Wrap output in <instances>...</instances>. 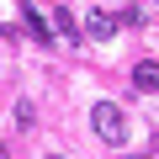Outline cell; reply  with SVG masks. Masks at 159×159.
Returning a JSON list of instances; mask_svg holds the SVG:
<instances>
[{
    "mask_svg": "<svg viewBox=\"0 0 159 159\" xmlns=\"http://www.w3.org/2000/svg\"><path fill=\"white\" fill-rule=\"evenodd\" d=\"M117 27H122V16H117V11H106V6H90V11H85V21H80V32L96 37V43H111V37H117Z\"/></svg>",
    "mask_w": 159,
    "mask_h": 159,
    "instance_id": "7a4b0ae2",
    "label": "cell"
},
{
    "mask_svg": "<svg viewBox=\"0 0 159 159\" xmlns=\"http://www.w3.org/2000/svg\"><path fill=\"white\" fill-rule=\"evenodd\" d=\"M53 27H58V32H64V37H80V21H74V16H69V11H64V6H58V11H53Z\"/></svg>",
    "mask_w": 159,
    "mask_h": 159,
    "instance_id": "5b68a950",
    "label": "cell"
},
{
    "mask_svg": "<svg viewBox=\"0 0 159 159\" xmlns=\"http://www.w3.org/2000/svg\"><path fill=\"white\" fill-rule=\"evenodd\" d=\"M90 122H96V133H101L106 143H127V111H122L117 101H96V106H90Z\"/></svg>",
    "mask_w": 159,
    "mask_h": 159,
    "instance_id": "6da1fadb",
    "label": "cell"
},
{
    "mask_svg": "<svg viewBox=\"0 0 159 159\" xmlns=\"http://www.w3.org/2000/svg\"><path fill=\"white\" fill-rule=\"evenodd\" d=\"M21 21H27V32H32V43H53V27H48V16L32 6V0H27V6H21Z\"/></svg>",
    "mask_w": 159,
    "mask_h": 159,
    "instance_id": "3957f363",
    "label": "cell"
},
{
    "mask_svg": "<svg viewBox=\"0 0 159 159\" xmlns=\"http://www.w3.org/2000/svg\"><path fill=\"white\" fill-rule=\"evenodd\" d=\"M133 85H138V90H159V58L133 64Z\"/></svg>",
    "mask_w": 159,
    "mask_h": 159,
    "instance_id": "277c9868",
    "label": "cell"
},
{
    "mask_svg": "<svg viewBox=\"0 0 159 159\" xmlns=\"http://www.w3.org/2000/svg\"><path fill=\"white\" fill-rule=\"evenodd\" d=\"M154 6H159V0H154Z\"/></svg>",
    "mask_w": 159,
    "mask_h": 159,
    "instance_id": "52a82bcc",
    "label": "cell"
},
{
    "mask_svg": "<svg viewBox=\"0 0 159 159\" xmlns=\"http://www.w3.org/2000/svg\"><path fill=\"white\" fill-rule=\"evenodd\" d=\"M0 159H6V148H0Z\"/></svg>",
    "mask_w": 159,
    "mask_h": 159,
    "instance_id": "8992f818",
    "label": "cell"
}]
</instances>
